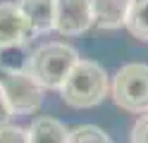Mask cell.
I'll list each match as a JSON object with an SVG mask.
<instances>
[{"mask_svg":"<svg viewBox=\"0 0 148 143\" xmlns=\"http://www.w3.org/2000/svg\"><path fill=\"white\" fill-rule=\"evenodd\" d=\"M0 88L5 93L12 114H31L43 105V86L26 69L0 72Z\"/></svg>","mask_w":148,"mask_h":143,"instance_id":"cell-4","label":"cell"},{"mask_svg":"<svg viewBox=\"0 0 148 143\" xmlns=\"http://www.w3.org/2000/svg\"><path fill=\"white\" fill-rule=\"evenodd\" d=\"M67 143H112V141L96 124H79L74 129H67Z\"/></svg>","mask_w":148,"mask_h":143,"instance_id":"cell-11","label":"cell"},{"mask_svg":"<svg viewBox=\"0 0 148 143\" xmlns=\"http://www.w3.org/2000/svg\"><path fill=\"white\" fill-rule=\"evenodd\" d=\"M129 138H132V143H148V112L136 119V124L132 127Z\"/></svg>","mask_w":148,"mask_h":143,"instance_id":"cell-13","label":"cell"},{"mask_svg":"<svg viewBox=\"0 0 148 143\" xmlns=\"http://www.w3.org/2000/svg\"><path fill=\"white\" fill-rule=\"evenodd\" d=\"M77 62H79V53L72 45L53 41L38 45L26 57V72L43 86V91L45 88L60 91Z\"/></svg>","mask_w":148,"mask_h":143,"instance_id":"cell-1","label":"cell"},{"mask_svg":"<svg viewBox=\"0 0 148 143\" xmlns=\"http://www.w3.org/2000/svg\"><path fill=\"white\" fill-rule=\"evenodd\" d=\"M10 117H12V110H10V105H7V100H5L3 88H0V127H5V124L10 122Z\"/></svg>","mask_w":148,"mask_h":143,"instance_id":"cell-14","label":"cell"},{"mask_svg":"<svg viewBox=\"0 0 148 143\" xmlns=\"http://www.w3.org/2000/svg\"><path fill=\"white\" fill-rule=\"evenodd\" d=\"M110 95L117 107L134 114L148 112V64L143 62H129L119 67L115 74Z\"/></svg>","mask_w":148,"mask_h":143,"instance_id":"cell-3","label":"cell"},{"mask_svg":"<svg viewBox=\"0 0 148 143\" xmlns=\"http://www.w3.org/2000/svg\"><path fill=\"white\" fill-rule=\"evenodd\" d=\"M93 26L91 0H58L55 3V29L62 36H79Z\"/></svg>","mask_w":148,"mask_h":143,"instance_id":"cell-5","label":"cell"},{"mask_svg":"<svg viewBox=\"0 0 148 143\" xmlns=\"http://www.w3.org/2000/svg\"><path fill=\"white\" fill-rule=\"evenodd\" d=\"M29 143H67V129L55 117H36L26 129Z\"/></svg>","mask_w":148,"mask_h":143,"instance_id":"cell-9","label":"cell"},{"mask_svg":"<svg viewBox=\"0 0 148 143\" xmlns=\"http://www.w3.org/2000/svg\"><path fill=\"white\" fill-rule=\"evenodd\" d=\"M31 36V29L26 24L19 5L0 3V50L3 48H19Z\"/></svg>","mask_w":148,"mask_h":143,"instance_id":"cell-6","label":"cell"},{"mask_svg":"<svg viewBox=\"0 0 148 143\" xmlns=\"http://www.w3.org/2000/svg\"><path fill=\"white\" fill-rule=\"evenodd\" d=\"M110 91L105 69L93 60H79L64 79L60 95L69 107H96Z\"/></svg>","mask_w":148,"mask_h":143,"instance_id":"cell-2","label":"cell"},{"mask_svg":"<svg viewBox=\"0 0 148 143\" xmlns=\"http://www.w3.org/2000/svg\"><path fill=\"white\" fill-rule=\"evenodd\" d=\"M0 143H29V136L22 127L5 124V127H0Z\"/></svg>","mask_w":148,"mask_h":143,"instance_id":"cell-12","label":"cell"},{"mask_svg":"<svg viewBox=\"0 0 148 143\" xmlns=\"http://www.w3.org/2000/svg\"><path fill=\"white\" fill-rule=\"evenodd\" d=\"M124 26L138 41H148V0H132Z\"/></svg>","mask_w":148,"mask_h":143,"instance_id":"cell-10","label":"cell"},{"mask_svg":"<svg viewBox=\"0 0 148 143\" xmlns=\"http://www.w3.org/2000/svg\"><path fill=\"white\" fill-rule=\"evenodd\" d=\"M55 3L58 0H19V10L31 29V36L55 29Z\"/></svg>","mask_w":148,"mask_h":143,"instance_id":"cell-7","label":"cell"},{"mask_svg":"<svg viewBox=\"0 0 148 143\" xmlns=\"http://www.w3.org/2000/svg\"><path fill=\"white\" fill-rule=\"evenodd\" d=\"M132 0H91L93 26L98 29H119L124 26Z\"/></svg>","mask_w":148,"mask_h":143,"instance_id":"cell-8","label":"cell"}]
</instances>
